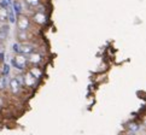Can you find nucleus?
Instances as JSON below:
<instances>
[{"instance_id":"9","label":"nucleus","mask_w":146,"mask_h":135,"mask_svg":"<svg viewBox=\"0 0 146 135\" xmlns=\"http://www.w3.org/2000/svg\"><path fill=\"white\" fill-rule=\"evenodd\" d=\"M27 71H29L30 74H32L38 81H40V80L44 77V70L41 69L40 66H33V65H32V66H29V68H28V70H27Z\"/></svg>"},{"instance_id":"8","label":"nucleus","mask_w":146,"mask_h":135,"mask_svg":"<svg viewBox=\"0 0 146 135\" xmlns=\"http://www.w3.org/2000/svg\"><path fill=\"white\" fill-rule=\"evenodd\" d=\"M141 129H143L141 123L138 122V121H129L126 124V132H129V133L138 134L140 130H141Z\"/></svg>"},{"instance_id":"11","label":"nucleus","mask_w":146,"mask_h":135,"mask_svg":"<svg viewBox=\"0 0 146 135\" xmlns=\"http://www.w3.org/2000/svg\"><path fill=\"white\" fill-rule=\"evenodd\" d=\"M9 10L6 7H0V23L4 24L9 21Z\"/></svg>"},{"instance_id":"16","label":"nucleus","mask_w":146,"mask_h":135,"mask_svg":"<svg viewBox=\"0 0 146 135\" xmlns=\"http://www.w3.org/2000/svg\"><path fill=\"white\" fill-rule=\"evenodd\" d=\"M1 76H3V68L0 66V77H1Z\"/></svg>"},{"instance_id":"3","label":"nucleus","mask_w":146,"mask_h":135,"mask_svg":"<svg viewBox=\"0 0 146 135\" xmlns=\"http://www.w3.org/2000/svg\"><path fill=\"white\" fill-rule=\"evenodd\" d=\"M11 63L15 69H17L18 71H24L25 69L29 68L28 58H27V56H24V54H16L12 58Z\"/></svg>"},{"instance_id":"15","label":"nucleus","mask_w":146,"mask_h":135,"mask_svg":"<svg viewBox=\"0 0 146 135\" xmlns=\"http://www.w3.org/2000/svg\"><path fill=\"white\" fill-rule=\"evenodd\" d=\"M123 135H139V134H134V133H129V132H124Z\"/></svg>"},{"instance_id":"17","label":"nucleus","mask_w":146,"mask_h":135,"mask_svg":"<svg viewBox=\"0 0 146 135\" xmlns=\"http://www.w3.org/2000/svg\"><path fill=\"white\" fill-rule=\"evenodd\" d=\"M143 135H146V132H145V133H144V134H143Z\"/></svg>"},{"instance_id":"4","label":"nucleus","mask_w":146,"mask_h":135,"mask_svg":"<svg viewBox=\"0 0 146 135\" xmlns=\"http://www.w3.org/2000/svg\"><path fill=\"white\" fill-rule=\"evenodd\" d=\"M22 75H23V87L32 88V89H34V88L38 87L39 81L36 80L29 71H25L24 74H22Z\"/></svg>"},{"instance_id":"14","label":"nucleus","mask_w":146,"mask_h":135,"mask_svg":"<svg viewBox=\"0 0 146 135\" xmlns=\"http://www.w3.org/2000/svg\"><path fill=\"white\" fill-rule=\"evenodd\" d=\"M140 123H141L143 128L146 130V113H145V115H143V116H141V118H140Z\"/></svg>"},{"instance_id":"12","label":"nucleus","mask_w":146,"mask_h":135,"mask_svg":"<svg viewBox=\"0 0 146 135\" xmlns=\"http://www.w3.org/2000/svg\"><path fill=\"white\" fill-rule=\"evenodd\" d=\"M9 79L5 76H1L0 77V92H4L6 88L9 87Z\"/></svg>"},{"instance_id":"5","label":"nucleus","mask_w":146,"mask_h":135,"mask_svg":"<svg viewBox=\"0 0 146 135\" xmlns=\"http://www.w3.org/2000/svg\"><path fill=\"white\" fill-rule=\"evenodd\" d=\"M22 87H23V85L21 83V81L18 80L17 76L10 79V81H9V89H10V92H11V94H13V95L19 94L21 91H22Z\"/></svg>"},{"instance_id":"7","label":"nucleus","mask_w":146,"mask_h":135,"mask_svg":"<svg viewBox=\"0 0 146 135\" xmlns=\"http://www.w3.org/2000/svg\"><path fill=\"white\" fill-rule=\"evenodd\" d=\"M35 34L32 32H22V30H17L16 33V38L19 44H24V42H33Z\"/></svg>"},{"instance_id":"13","label":"nucleus","mask_w":146,"mask_h":135,"mask_svg":"<svg viewBox=\"0 0 146 135\" xmlns=\"http://www.w3.org/2000/svg\"><path fill=\"white\" fill-rule=\"evenodd\" d=\"M1 68H3V76L9 77V75H10V65L5 63V64L1 65Z\"/></svg>"},{"instance_id":"1","label":"nucleus","mask_w":146,"mask_h":135,"mask_svg":"<svg viewBox=\"0 0 146 135\" xmlns=\"http://www.w3.org/2000/svg\"><path fill=\"white\" fill-rule=\"evenodd\" d=\"M17 30H22V32H32L35 34V28L36 25L33 24L32 19L27 15H18L17 16Z\"/></svg>"},{"instance_id":"10","label":"nucleus","mask_w":146,"mask_h":135,"mask_svg":"<svg viewBox=\"0 0 146 135\" xmlns=\"http://www.w3.org/2000/svg\"><path fill=\"white\" fill-rule=\"evenodd\" d=\"M23 1L27 4V6H28L30 10H32V13H33V10H34L35 7H38L39 5L46 3L45 0H23Z\"/></svg>"},{"instance_id":"2","label":"nucleus","mask_w":146,"mask_h":135,"mask_svg":"<svg viewBox=\"0 0 146 135\" xmlns=\"http://www.w3.org/2000/svg\"><path fill=\"white\" fill-rule=\"evenodd\" d=\"M30 19L34 25H36L38 28L41 27H47L50 23V16L48 12H33L30 15Z\"/></svg>"},{"instance_id":"6","label":"nucleus","mask_w":146,"mask_h":135,"mask_svg":"<svg viewBox=\"0 0 146 135\" xmlns=\"http://www.w3.org/2000/svg\"><path fill=\"white\" fill-rule=\"evenodd\" d=\"M28 58V63L30 66H40V64L44 63V56L40 53V52H33L29 56H27Z\"/></svg>"}]
</instances>
